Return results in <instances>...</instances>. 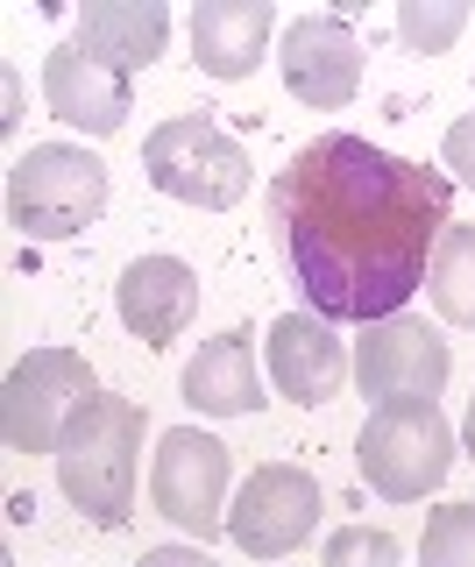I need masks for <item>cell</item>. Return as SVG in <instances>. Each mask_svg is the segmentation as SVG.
I'll return each instance as SVG.
<instances>
[{"label": "cell", "instance_id": "6da1fadb", "mask_svg": "<svg viewBox=\"0 0 475 567\" xmlns=\"http://www.w3.org/2000/svg\"><path fill=\"white\" fill-rule=\"evenodd\" d=\"M454 185L369 135H312L262 192V235L285 284L327 327H376L412 306L447 235Z\"/></svg>", "mask_w": 475, "mask_h": 567}, {"label": "cell", "instance_id": "7a4b0ae2", "mask_svg": "<svg viewBox=\"0 0 475 567\" xmlns=\"http://www.w3.org/2000/svg\"><path fill=\"white\" fill-rule=\"evenodd\" d=\"M135 454H143V404L93 398L58 447V489L93 525H121L135 511Z\"/></svg>", "mask_w": 475, "mask_h": 567}, {"label": "cell", "instance_id": "3957f363", "mask_svg": "<svg viewBox=\"0 0 475 567\" xmlns=\"http://www.w3.org/2000/svg\"><path fill=\"white\" fill-rule=\"evenodd\" d=\"M107 213V164L79 142H37L8 171V220L29 241H72Z\"/></svg>", "mask_w": 475, "mask_h": 567}, {"label": "cell", "instance_id": "277c9868", "mask_svg": "<svg viewBox=\"0 0 475 567\" xmlns=\"http://www.w3.org/2000/svg\"><path fill=\"white\" fill-rule=\"evenodd\" d=\"M355 468L362 483L391 504H419L447 483L454 468V425L440 419V398H404V404H376L362 419L355 440Z\"/></svg>", "mask_w": 475, "mask_h": 567}, {"label": "cell", "instance_id": "5b68a950", "mask_svg": "<svg viewBox=\"0 0 475 567\" xmlns=\"http://www.w3.org/2000/svg\"><path fill=\"white\" fill-rule=\"evenodd\" d=\"M143 171L164 199L199 206V213H227L249 199V150L206 114H171L156 121L143 142Z\"/></svg>", "mask_w": 475, "mask_h": 567}, {"label": "cell", "instance_id": "8992f818", "mask_svg": "<svg viewBox=\"0 0 475 567\" xmlns=\"http://www.w3.org/2000/svg\"><path fill=\"white\" fill-rule=\"evenodd\" d=\"M93 369H85L79 348H29L22 362L8 369V390H0V425H8L14 454H58L72 419L93 404Z\"/></svg>", "mask_w": 475, "mask_h": 567}, {"label": "cell", "instance_id": "52a82bcc", "mask_svg": "<svg viewBox=\"0 0 475 567\" xmlns=\"http://www.w3.org/2000/svg\"><path fill=\"white\" fill-rule=\"evenodd\" d=\"M227 447L199 425H171L156 440V468H149V504L185 532L192 546L220 539L227 532Z\"/></svg>", "mask_w": 475, "mask_h": 567}, {"label": "cell", "instance_id": "ba28073f", "mask_svg": "<svg viewBox=\"0 0 475 567\" xmlns=\"http://www.w3.org/2000/svg\"><path fill=\"white\" fill-rule=\"evenodd\" d=\"M320 525V483L291 461H262L227 504V539L249 560H291Z\"/></svg>", "mask_w": 475, "mask_h": 567}, {"label": "cell", "instance_id": "9c48e42d", "mask_svg": "<svg viewBox=\"0 0 475 567\" xmlns=\"http://www.w3.org/2000/svg\"><path fill=\"white\" fill-rule=\"evenodd\" d=\"M454 377V354L447 341L426 327V319L397 312V319H376L362 327L355 341V390L376 404H404V398H440Z\"/></svg>", "mask_w": 475, "mask_h": 567}, {"label": "cell", "instance_id": "30bf717a", "mask_svg": "<svg viewBox=\"0 0 475 567\" xmlns=\"http://www.w3.org/2000/svg\"><path fill=\"white\" fill-rule=\"evenodd\" d=\"M277 64H285L291 100L320 106V114H341V106L362 93V43L341 14H298V22L277 35Z\"/></svg>", "mask_w": 475, "mask_h": 567}, {"label": "cell", "instance_id": "8fae6325", "mask_svg": "<svg viewBox=\"0 0 475 567\" xmlns=\"http://www.w3.org/2000/svg\"><path fill=\"white\" fill-rule=\"evenodd\" d=\"M43 100H50L58 121H72V128H85V135H121L128 114H135L128 71H114L107 58H93L79 35L43 58Z\"/></svg>", "mask_w": 475, "mask_h": 567}, {"label": "cell", "instance_id": "7c38bea8", "mask_svg": "<svg viewBox=\"0 0 475 567\" xmlns=\"http://www.w3.org/2000/svg\"><path fill=\"white\" fill-rule=\"evenodd\" d=\"M114 312L143 348L178 341L192 327V312H199V270L178 256H135L114 284Z\"/></svg>", "mask_w": 475, "mask_h": 567}, {"label": "cell", "instance_id": "4fadbf2b", "mask_svg": "<svg viewBox=\"0 0 475 567\" xmlns=\"http://www.w3.org/2000/svg\"><path fill=\"white\" fill-rule=\"evenodd\" d=\"M270 377L277 390H285L291 404H327V398H341V383H348V348L333 341V327L320 312H285L270 327Z\"/></svg>", "mask_w": 475, "mask_h": 567}, {"label": "cell", "instance_id": "5bb4252c", "mask_svg": "<svg viewBox=\"0 0 475 567\" xmlns=\"http://www.w3.org/2000/svg\"><path fill=\"white\" fill-rule=\"evenodd\" d=\"M270 29H277L270 0H199V14H192V58H199L206 79L235 85L262 64Z\"/></svg>", "mask_w": 475, "mask_h": 567}, {"label": "cell", "instance_id": "9a60e30c", "mask_svg": "<svg viewBox=\"0 0 475 567\" xmlns=\"http://www.w3.org/2000/svg\"><path fill=\"white\" fill-rule=\"evenodd\" d=\"M79 43L135 79L143 64L164 58L171 8H164V0H85V8H79Z\"/></svg>", "mask_w": 475, "mask_h": 567}, {"label": "cell", "instance_id": "2e32d148", "mask_svg": "<svg viewBox=\"0 0 475 567\" xmlns=\"http://www.w3.org/2000/svg\"><path fill=\"white\" fill-rule=\"evenodd\" d=\"M185 404L206 419H249L262 404V377H256V348L249 333H214L199 341V354L185 362Z\"/></svg>", "mask_w": 475, "mask_h": 567}, {"label": "cell", "instance_id": "e0dca14e", "mask_svg": "<svg viewBox=\"0 0 475 567\" xmlns=\"http://www.w3.org/2000/svg\"><path fill=\"white\" fill-rule=\"evenodd\" d=\"M426 291L447 327H475V227H447L433 248V270H426Z\"/></svg>", "mask_w": 475, "mask_h": 567}, {"label": "cell", "instance_id": "ac0fdd59", "mask_svg": "<svg viewBox=\"0 0 475 567\" xmlns=\"http://www.w3.org/2000/svg\"><path fill=\"white\" fill-rule=\"evenodd\" d=\"M462 29H468V0H404L397 8V35L412 58H440Z\"/></svg>", "mask_w": 475, "mask_h": 567}, {"label": "cell", "instance_id": "d6986e66", "mask_svg": "<svg viewBox=\"0 0 475 567\" xmlns=\"http://www.w3.org/2000/svg\"><path fill=\"white\" fill-rule=\"evenodd\" d=\"M426 567H475V504H440L419 539Z\"/></svg>", "mask_w": 475, "mask_h": 567}, {"label": "cell", "instance_id": "ffe728a7", "mask_svg": "<svg viewBox=\"0 0 475 567\" xmlns=\"http://www.w3.org/2000/svg\"><path fill=\"white\" fill-rule=\"evenodd\" d=\"M397 532H383V525H341V532H327V554L320 567H397Z\"/></svg>", "mask_w": 475, "mask_h": 567}, {"label": "cell", "instance_id": "44dd1931", "mask_svg": "<svg viewBox=\"0 0 475 567\" xmlns=\"http://www.w3.org/2000/svg\"><path fill=\"white\" fill-rule=\"evenodd\" d=\"M440 150H447V171L462 177V185H475V106L447 128V142H440Z\"/></svg>", "mask_w": 475, "mask_h": 567}, {"label": "cell", "instance_id": "7402d4cb", "mask_svg": "<svg viewBox=\"0 0 475 567\" xmlns=\"http://www.w3.org/2000/svg\"><path fill=\"white\" fill-rule=\"evenodd\" d=\"M135 567H220L214 554H199V546H149Z\"/></svg>", "mask_w": 475, "mask_h": 567}, {"label": "cell", "instance_id": "603a6c76", "mask_svg": "<svg viewBox=\"0 0 475 567\" xmlns=\"http://www.w3.org/2000/svg\"><path fill=\"white\" fill-rule=\"evenodd\" d=\"M462 447H468V461H475V398H468V419H462Z\"/></svg>", "mask_w": 475, "mask_h": 567}]
</instances>
